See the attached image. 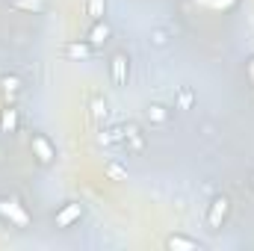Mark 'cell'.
<instances>
[{
	"label": "cell",
	"mask_w": 254,
	"mask_h": 251,
	"mask_svg": "<svg viewBox=\"0 0 254 251\" xmlns=\"http://www.w3.org/2000/svg\"><path fill=\"white\" fill-rule=\"evenodd\" d=\"M0 219L9 222V225H15V228H30V213L15 198H0Z\"/></svg>",
	"instance_id": "6da1fadb"
},
{
	"label": "cell",
	"mask_w": 254,
	"mask_h": 251,
	"mask_svg": "<svg viewBox=\"0 0 254 251\" xmlns=\"http://www.w3.org/2000/svg\"><path fill=\"white\" fill-rule=\"evenodd\" d=\"M231 216V198L228 195H216L210 204H207V228L210 231H219L222 225H225V219Z\"/></svg>",
	"instance_id": "7a4b0ae2"
},
{
	"label": "cell",
	"mask_w": 254,
	"mask_h": 251,
	"mask_svg": "<svg viewBox=\"0 0 254 251\" xmlns=\"http://www.w3.org/2000/svg\"><path fill=\"white\" fill-rule=\"evenodd\" d=\"M30 151H33V157H36L42 166H51V163L57 160V148H54V142H51L45 133H33V139H30Z\"/></svg>",
	"instance_id": "3957f363"
},
{
	"label": "cell",
	"mask_w": 254,
	"mask_h": 251,
	"mask_svg": "<svg viewBox=\"0 0 254 251\" xmlns=\"http://www.w3.org/2000/svg\"><path fill=\"white\" fill-rule=\"evenodd\" d=\"M80 219H83V204H80V201H68V204H63V207L57 210V216H54V225H57L60 231H65V228L77 225Z\"/></svg>",
	"instance_id": "277c9868"
},
{
	"label": "cell",
	"mask_w": 254,
	"mask_h": 251,
	"mask_svg": "<svg viewBox=\"0 0 254 251\" xmlns=\"http://www.w3.org/2000/svg\"><path fill=\"white\" fill-rule=\"evenodd\" d=\"M110 77H113L116 86H127V80H130V57L127 54H113V60H110Z\"/></svg>",
	"instance_id": "5b68a950"
},
{
	"label": "cell",
	"mask_w": 254,
	"mask_h": 251,
	"mask_svg": "<svg viewBox=\"0 0 254 251\" xmlns=\"http://www.w3.org/2000/svg\"><path fill=\"white\" fill-rule=\"evenodd\" d=\"M110 36H113V30H110V24H107V18H104V21H92L86 42H89L92 48H101V45H107V42H110Z\"/></svg>",
	"instance_id": "8992f818"
},
{
	"label": "cell",
	"mask_w": 254,
	"mask_h": 251,
	"mask_svg": "<svg viewBox=\"0 0 254 251\" xmlns=\"http://www.w3.org/2000/svg\"><path fill=\"white\" fill-rule=\"evenodd\" d=\"M125 145H127V151H133V154L145 151V133L139 130V125H125Z\"/></svg>",
	"instance_id": "52a82bcc"
},
{
	"label": "cell",
	"mask_w": 254,
	"mask_h": 251,
	"mask_svg": "<svg viewBox=\"0 0 254 251\" xmlns=\"http://www.w3.org/2000/svg\"><path fill=\"white\" fill-rule=\"evenodd\" d=\"M63 51L71 63H86V60L92 57V45H89V42H68Z\"/></svg>",
	"instance_id": "ba28073f"
},
{
	"label": "cell",
	"mask_w": 254,
	"mask_h": 251,
	"mask_svg": "<svg viewBox=\"0 0 254 251\" xmlns=\"http://www.w3.org/2000/svg\"><path fill=\"white\" fill-rule=\"evenodd\" d=\"M166 249L169 251H198L201 246H198L195 240H190V237H184V234H172V237L166 240Z\"/></svg>",
	"instance_id": "9c48e42d"
},
{
	"label": "cell",
	"mask_w": 254,
	"mask_h": 251,
	"mask_svg": "<svg viewBox=\"0 0 254 251\" xmlns=\"http://www.w3.org/2000/svg\"><path fill=\"white\" fill-rule=\"evenodd\" d=\"M21 86H24V83H21L18 74H3V77H0V89H3V95H6L9 101L21 95Z\"/></svg>",
	"instance_id": "30bf717a"
},
{
	"label": "cell",
	"mask_w": 254,
	"mask_h": 251,
	"mask_svg": "<svg viewBox=\"0 0 254 251\" xmlns=\"http://www.w3.org/2000/svg\"><path fill=\"white\" fill-rule=\"evenodd\" d=\"M21 125V116H18V110L15 107H6L3 113H0V130L3 133H15Z\"/></svg>",
	"instance_id": "8fae6325"
},
{
	"label": "cell",
	"mask_w": 254,
	"mask_h": 251,
	"mask_svg": "<svg viewBox=\"0 0 254 251\" xmlns=\"http://www.w3.org/2000/svg\"><path fill=\"white\" fill-rule=\"evenodd\" d=\"M169 107H163V104H148V110H145V119L151 122V125H166L169 122Z\"/></svg>",
	"instance_id": "7c38bea8"
},
{
	"label": "cell",
	"mask_w": 254,
	"mask_h": 251,
	"mask_svg": "<svg viewBox=\"0 0 254 251\" xmlns=\"http://www.w3.org/2000/svg\"><path fill=\"white\" fill-rule=\"evenodd\" d=\"M9 6L18 12H45V0H9Z\"/></svg>",
	"instance_id": "4fadbf2b"
},
{
	"label": "cell",
	"mask_w": 254,
	"mask_h": 251,
	"mask_svg": "<svg viewBox=\"0 0 254 251\" xmlns=\"http://www.w3.org/2000/svg\"><path fill=\"white\" fill-rule=\"evenodd\" d=\"M86 15L92 21H104L107 15V0H86Z\"/></svg>",
	"instance_id": "5bb4252c"
},
{
	"label": "cell",
	"mask_w": 254,
	"mask_h": 251,
	"mask_svg": "<svg viewBox=\"0 0 254 251\" xmlns=\"http://www.w3.org/2000/svg\"><path fill=\"white\" fill-rule=\"evenodd\" d=\"M192 104H195V92H192L190 86H181L178 98H175V107L178 110H192Z\"/></svg>",
	"instance_id": "9a60e30c"
},
{
	"label": "cell",
	"mask_w": 254,
	"mask_h": 251,
	"mask_svg": "<svg viewBox=\"0 0 254 251\" xmlns=\"http://www.w3.org/2000/svg\"><path fill=\"white\" fill-rule=\"evenodd\" d=\"M151 45H154V48H166V45H169V30L154 27V30H151Z\"/></svg>",
	"instance_id": "2e32d148"
},
{
	"label": "cell",
	"mask_w": 254,
	"mask_h": 251,
	"mask_svg": "<svg viewBox=\"0 0 254 251\" xmlns=\"http://www.w3.org/2000/svg\"><path fill=\"white\" fill-rule=\"evenodd\" d=\"M92 119L95 122H104L107 119V101H101V98L92 101Z\"/></svg>",
	"instance_id": "e0dca14e"
},
{
	"label": "cell",
	"mask_w": 254,
	"mask_h": 251,
	"mask_svg": "<svg viewBox=\"0 0 254 251\" xmlns=\"http://www.w3.org/2000/svg\"><path fill=\"white\" fill-rule=\"evenodd\" d=\"M107 175H110L113 181H125V178H127V172L119 166V163H107Z\"/></svg>",
	"instance_id": "ac0fdd59"
},
{
	"label": "cell",
	"mask_w": 254,
	"mask_h": 251,
	"mask_svg": "<svg viewBox=\"0 0 254 251\" xmlns=\"http://www.w3.org/2000/svg\"><path fill=\"white\" fill-rule=\"evenodd\" d=\"M246 74H249V80L254 83V57L249 60V65H246Z\"/></svg>",
	"instance_id": "d6986e66"
},
{
	"label": "cell",
	"mask_w": 254,
	"mask_h": 251,
	"mask_svg": "<svg viewBox=\"0 0 254 251\" xmlns=\"http://www.w3.org/2000/svg\"><path fill=\"white\" fill-rule=\"evenodd\" d=\"M249 184H252V189H254V175H252V181H249Z\"/></svg>",
	"instance_id": "ffe728a7"
}]
</instances>
